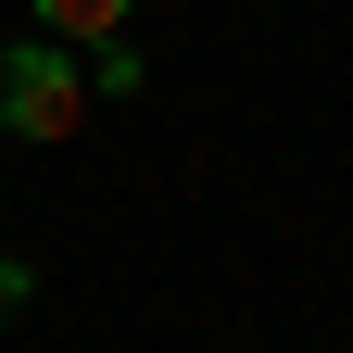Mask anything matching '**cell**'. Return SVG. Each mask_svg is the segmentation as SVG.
Instances as JSON below:
<instances>
[{
	"label": "cell",
	"mask_w": 353,
	"mask_h": 353,
	"mask_svg": "<svg viewBox=\"0 0 353 353\" xmlns=\"http://www.w3.org/2000/svg\"><path fill=\"white\" fill-rule=\"evenodd\" d=\"M0 126H13L26 152H63L88 126V63L63 38H38V51H0Z\"/></svg>",
	"instance_id": "6da1fadb"
},
{
	"label": "cell",
	"mask_w": 353,
	"mask_h": 353,
	"mask_svg": "<svg viewBox=\"0 0 353 353\" xmlns=\"http://www.w3.org/2000/svg\"><path fill=\"white\" fill-rule=\"evenodd\" d=\"M26 13H38V38H63V51H101L139 0H26Z\"/></svg>",
	"instance_id": "7a4b0ae2"
},
{
	"label": "cell",
	"mask_w": 353,
	"mask_h": 353,
	"mask_svg": "<svg viewBox=\"0 0 353 353\" xmlns=\"http://www.w3.org/2000/svg\"><path fill=\"white\" fill-rule=\"evenodd\" d=\"M26 290H38V278H26V265H13V252H0V328H13V316H26Z\"/></svg>",
	"instance_id": "3957f363"
}]
</instances>
